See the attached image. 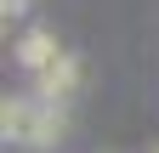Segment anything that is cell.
I'll return each instance as SVG.
<instances>
[{
    "mask_svg": "<svg viewBox=\"0 0 159 153\" xmlns=\"http://www.w3.org/2000/svg\"><path fill=\"white\" fill-rule=\"evenodd\" d=\"M40 119H46V102L40 97H6V108H0V136L17 142V147H34Z\"/></svg>",
    "mask_w": 159,
    "mask_h": 153,
    "instance_id": "6da1fadb",
    "label": "cell"
},
{
    "mask_svg": "<svg viewBox=\"0 0 159 153\" xmlns=\"http://www.w3.org/2000/svg\"><path fill=\"white\" fill-rule=\"evenodd\" d=\"M74 91H80V57H68V51L57 57L46 74H34V97H40V102H51V108H63Z\"/></svg>",
    "mask_w": 159,
    "mask_h": 153,
    "instance_id": "7a4b0ae2",
    "label": "cell"
},
{
    "mask_svg": "<svg viewBox=\"0 0 159 153\" xmlns=\"http://www.w3.org/2000/svg\"><path fill=\"white\" fill-rule=\"evenodd\" d=\"M57 57H63V51H57V34H51V28H29L23 40H17V63L34 68V74H46Z\"/></svg>",
    "mask_w": 159,
    "mask_h": 153,
    "instance_id": "3957f363",
    "label": "cell"
},
{
    "mask_svg": "<svg viewBox=\"0 0 159 153\" xmlns=\"http://www.w3.org/2000/svg\"><path fill=\"white\" fill-rule=\"evenodd\" d=\"M0 11H6V23H17V17L29 11V0H0Z\"/></svg>",
    "mask_w": 159,
    "mask_h": 153,
    "instance_id": "5b68a950",
    "label": "cell"
},
{
    "mask_svg": "<svg viewBox=\"0 0 159 153\" xmlns=\"http://www.w3.org/2000/svg\"><path fill=\"white\" fill-rule=\"evenodd\" d=\"M63 136H68V113L46 102V119H40V136H34V147H57Z\"/></svg>",
    "mask_w": 159,
    "mask_h": 153,
    "instance_id": "277c9868",
    "label": "cell"
}]
</instances>
